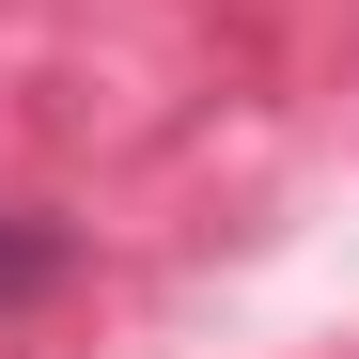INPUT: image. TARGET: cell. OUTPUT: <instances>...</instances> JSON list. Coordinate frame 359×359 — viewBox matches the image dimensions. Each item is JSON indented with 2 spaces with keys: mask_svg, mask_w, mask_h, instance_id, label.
I'll list each match as a JSON object with an SVG mask.
<instances>
[{
  "mask_svg": "<svg viewBox=\"0 0 359 359\" xmlns=\"http://www.w3.org/2000/svg\"><path fill=\"white\" fill-rule=\"evenodd\" d=\"M63 266H79V250H63V234H47V219H0V297H47Z\"/></svg>",
  "mask_w": 359,
  "mask_h": 359,
  "instance_id": "6da1fadb",
  "label": "cell"
}]
</instances>
